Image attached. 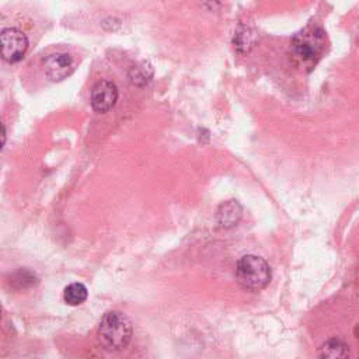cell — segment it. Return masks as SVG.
Listing matches in <instances>:
<instances>
[{"mask_svg": "<svg viewBox=\"0 0 359 359\" xmlns=\"http://www.w3.org/2000/svg\"><path fill=\"white\" fill-rule=\"evenodd\" d=\"M255 42V34L247 27H240L234 35V46L238 52H248Z\"/></svg>", "mask_w": 359, "mask_h": 359, "instance_id": "cell-11", "label": "cell"}, {"mask_svg": "<svg viewBox=\"0 0 359 359\" xmlns=\"http://www.w3.org/2000/svg\"><path fill=\"white\" fill-rule=\"evenodd\" d=\"M151 76H153V69H151V66H150L149 63H146V62H142V63L133 66V67L129 70V74H128L130 83H132L133 86H137V87H142V86H144L146 83H149L150 79H151Z\"/></svg>", "mask_w": 359, "mask_h": 359, "instance_id": "cell-10", "label": "cell"}, {"mask_svg": "<svg viewBox=\"0 0 359 359\" xmlns=\"http://www.w3.org/2000/svg\"><path fill=\"white\" fill-rule=\"evenodd\" d=\"M318 355L321 358H346L349 355L348 351V345L345 342H342L341 339H330L327 341L318 351Z\"/></svg>", "mask_w": 359, "mask_h": 359, "instance_id": "cell-8", "label": "cell"}, {"mask_svg": "<svg viewBox=\"0 0 359 359\" xmlns=\"http://www.w3.org/2000/svg\"><path fill=\"white\" fill-rule=\"evenodd\" d=\"M294 56L303 63H314L325 49V35L318 27H306L292 39Z\"/></svg>", "mask_w": 359, "mask_h": 359, "instance_id": "cell-3", "label": "cell"}, {"mask_svg": "<svg viewBox=\"0 0 359 359\" xmlns=\"http://www.w3.org/2000/svg\"><path fill=\"white\" fill-rule=\"evenodd\" d=\"M236 279L247 290H261L271 280V268L268 262L258 255H244L236 264Z\"/></svg>", "mask_w": 359, "mask_h": 359, "instance_id": "cell-2", "label": "cell"}, {"mask_svg": "<svg viewBox=\"0 0 359 359\" xmlns=\"http://www.w3.org/2000/svg\"><path fill=\"white\" fill-rule=\"evenodd\" d=\"M132 338V324L121 311H108L101 318L98 327L100 345L109 352H116L128 346Z\"/></svg>", "mask_w": 359, "mask_h": 359, "instance_id": "cell-1", "label": "cell"}, {"mask_svg": "<svg viewBox=\"0 0 359 359\" xmlns=\"http://www.w3.org/2000/svg\"><path fill=\"white\" fill-rule=\"evenodd\" d=\"M118 101V88L109 80L97 81L91 88L90 102L95 112H108Z\"/></svg>", "mask_w": 359, "mask_h": 359, "instance_id": "cell-5", "label": "cell"}, {"mask_svg": "<svg viewBox=\"0 0 359 359\" xmlns=\"http://www.w3.org/2000/svg\"><path fill=\"white\" fill-rule=\"evenodd\" d=\"M87 296H88L87 287L80 282L70 283L69 286L65 287V292H63V299L70 306H79L84 303Z\"/></svg>", "mask_w": 359, "mask_h": 359, "instance_id": "cell-9", "label": "cell"}, {"mask_svg": "<svg viewBox=\"0 0 359 359\" xmlns=\"http://www.w3.org/2000/svg\"><path fill=\"white\" fill-rule=\"evenodd\" d=\"M241 212L243 209L237 201H229L217 210V220L223 227H231L241 217Z\"/></svg>", "mask_w": 359, "mask_h": 359, "instance_id": "cell-7", "label": "cell"}, {"mask_svg": "<svg viewBox=\"0 0 359 359\" xmlns=\"http://www.w3.org/2000/svg\"><path fill=\"white\" fill-rule=\"evenodd\" d=\"M1 57L8 63L21 60L28 49L27 35L17 28H4L0 35Z\"/></svg>", "mask_w": 359, "mask_h": 359, "instance_id": "cell-4", "label": "cell"}, {"mask_svg": "<svg viewBox=\"0 0 359 359\" xmlns=\"http://www.w3.org/2000/svg\"><path fill=\"white\" fill-rule=\"evenodd\" d=\"M1 128H3V146H4V143H6V128H4V125Z\"/></svg>", "mask_w": 359, "mask_h": 359, "instance_id": "cell-12", "label": "cell"}, {"mask_svg": "<svg viewBox=\"0 0 359 359\" xmlns=\"http://www.w3.org/2000/svg\"><path fill=\"white\" fill-rule=\"evenodd\" d=\"M73 70V59L69 53L57 52L45 59V74L52 81H60Z\"/></svg>", "mask_w": 359, "mask_h": 359, "instance_id": "cell-6", "label": "cell"}]
</instances>
